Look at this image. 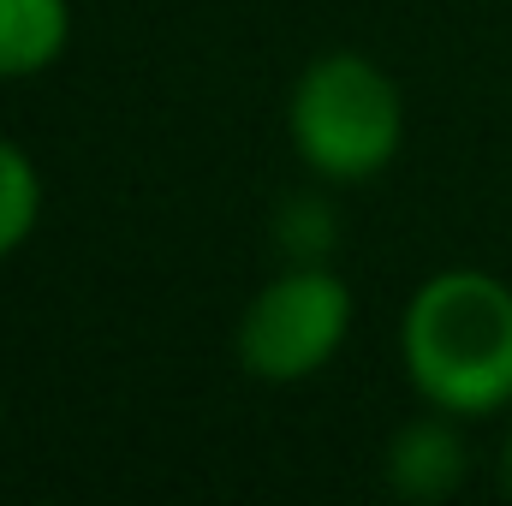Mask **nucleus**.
I'll return each mask as SVG.
<instances>
[{
  "mask_svg": "<svg viewBox=\"0 0 512 506\" xmlns=\"http://www.w3.org/2000/svg\"><path fill=\"white\" fill-rule=\"evenodd\" d=\"M42 221V179H36V161L0 137V262L18 251Z\"/></svg>",
  "mask_w": 512,
  "mask_h": 506,
  "instance_id": "nucleus-6",
  "label": "nucleus"
},
{
  "mask_svg": "<svg viewBox=\"0 0 512 506\" xmlns=\"http://www.w3.org/2000/svg\"><path fill=\"white\" fill-rule=\"evenodd\" d=\"M286 137L298 161L328 185H364L387 173L405 143V102L370 54H322L286 96Z\"/></svg>",
  "mask_w": 512,
  "mask_h": 506,
  "instance_id": "nucleus-2",
  "label": "nucleus"
},
{
  "mask_svg": "<svg viewBox=\"0 0 512 506\" xmlns=\"http://www.w3.org/2000/svg\"><path fill=\"white\" fill-rule=\"evenodd\" d=\"M387 489L399 501H447L459 483H465V435H459V417L453 411H435L429 417H411L393 441H387Z\"/></svg>",
  "mask_w": 512,
  "mask_h": 506,
  "instance_id": "nucleus-4",
  "label": "nucleus"
},
{
  "mask_svg": "<svg viewBox=\"0 0 512 506\" xmlns=\"http://www.w3.org/2000/svg\"><path fill=\"white\" fill-rule=\"evenodd\" d=\"M507 489H512V441H507Z\"/></svg>",
  "mask_w": 512,
  "mask_h": 506,
  "instance_id": "nucleus-8",
  "label": "nucleus"
},
{
  "mask_svg": "<svg viewBox=\"0 0 512 506\" xmlns=\"http://www.w3.org/2000/svg\"><path fill=\"white\" fill-rule=\"evenodd\" d=\"M72 42L66 0H0V78L48 72Z\"/></svg>",
  "mask_w": 512,
  "mask_h": 506,
  "instance_id": "nucleus-5",
  "label": "nucleus"
},
{
  "mask_svg": "<svg viewBox=\"0 0 512 506\" xmlns=\"http://www.w3.org/2000/svg\"><path fill=\"white\" fill-rule=\"evenodd\" d=\"M399 358L435 411L489 417L512 405V286L483 268H441L399 322Z\"/></svg>",
  "mask_w": 512,
  "mask_h": 506,
  "instance_id": "nucleus-1",
  "label": "nucleus"
},
{
  "mask_svg": "<svg viewBox=\"0 0 512 506\" xmlns=\"http://www.w3.org/2000/svg\"><path fill=\"white\" fill-rule=\"evenodd\" d=\"M352 334V286L328 262H292L239 316V364L256 381H310Z\"/></svg>",
  "mask_w": 512,
  "mask_h": 506,
  "instance_id": "nucleus-3",
  "label": "nucleus"
},
{
  "mask_svg": "<svg viewBox=\"0 0 512 506\" xmlns=\"http://www.w3.org/2000/svg\"><path fill=\"white\" fill-rule=\"evenodd\" d=\"M280 245L292 262H322L334 245V227H328V203L322 197H292L280 209Z\"/></svg>",
  "mask_w": 512,
  "mask_h": 506,
  "instance_id": "nucleus-7",
  "label": "nucleus"
}]
</instances>
